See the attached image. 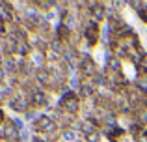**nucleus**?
<instances>
[{
  "label": "nucleus",
  "instance_id": "f257e3e1",
  "mask_svg": "<svg viewBox=\"0 0 147 142\" xmlns=\"http://www.w3.org/2000/svg\"><path fill=\"white\" fill-rule=\"evenodd\" d=\"M80 34H82L84 45H86V47H90L91 51H93L97 45H100V24H97V22L86 21V22L82 24Z\"/></svg>",
  "mask_w": 147,
  "mask_h": 142
},
{
  "label": "nucleus",
  "instance_id": "f03ea898",
  "mask_svg": "<svg viewBox=\"0 0 147 142\" xmlns=\"http://www.w3.org/2000/svg\"><path fill=\"white\" fill-rule=\"evenodd\" d=\"M130 82H132L134 86L142 92V94L147 95V71L144 69V66L136 69V73H134V77H132V80H130Z\"/></svg>",
  "mask_w": 147,
  "mask_h": 142
},
{
  "label": "nucleus",
  "instance_id": "7ed1b4c3",
  "mask_svg": "<svg viewBox=\"0 0 147 142\" xmlns=\"http://www.w3.org/2000/svg\"><path fill=\"white\" fill-rule=\"evenodd\" d=\"M136 17L140 19V22H144V24H147V2H142V7L138 10Z\"/></svg>",
  "mask_w": 147,
  "mask_h": 142
},
{
  "label": "nucleus",
  "instance_id": "20e7f679",
  "mask_svg": "<svg viewBox=\"0 0 147 142\" xmlns=\"http://www.w3.org/2000/svg\"><path fill=\"white\" fill-rule=\"evenodd\" d=\"M7 114H6V110H4V107H0V125H4L6 124V120H7Z\"/></svg>",
  "mask_w": 147,
  "mask_h": 142
},
{
  "label": "nucleus",
  "instance_id": "39448f33",
  "mask_svg": "<svg viewBox=\"0 0 147 142\" xmlns=\"http://www.w3.org/2000/svg\"><path fill=\"white\" fill-rule=\"evenodd\" d=\"M140 122H142V124H144L145 127H147V110H145V112H144V114L140 116Z\"/></svg>",
  "mask_w": 147,
  "mask_h": 142
}]
</instances>
